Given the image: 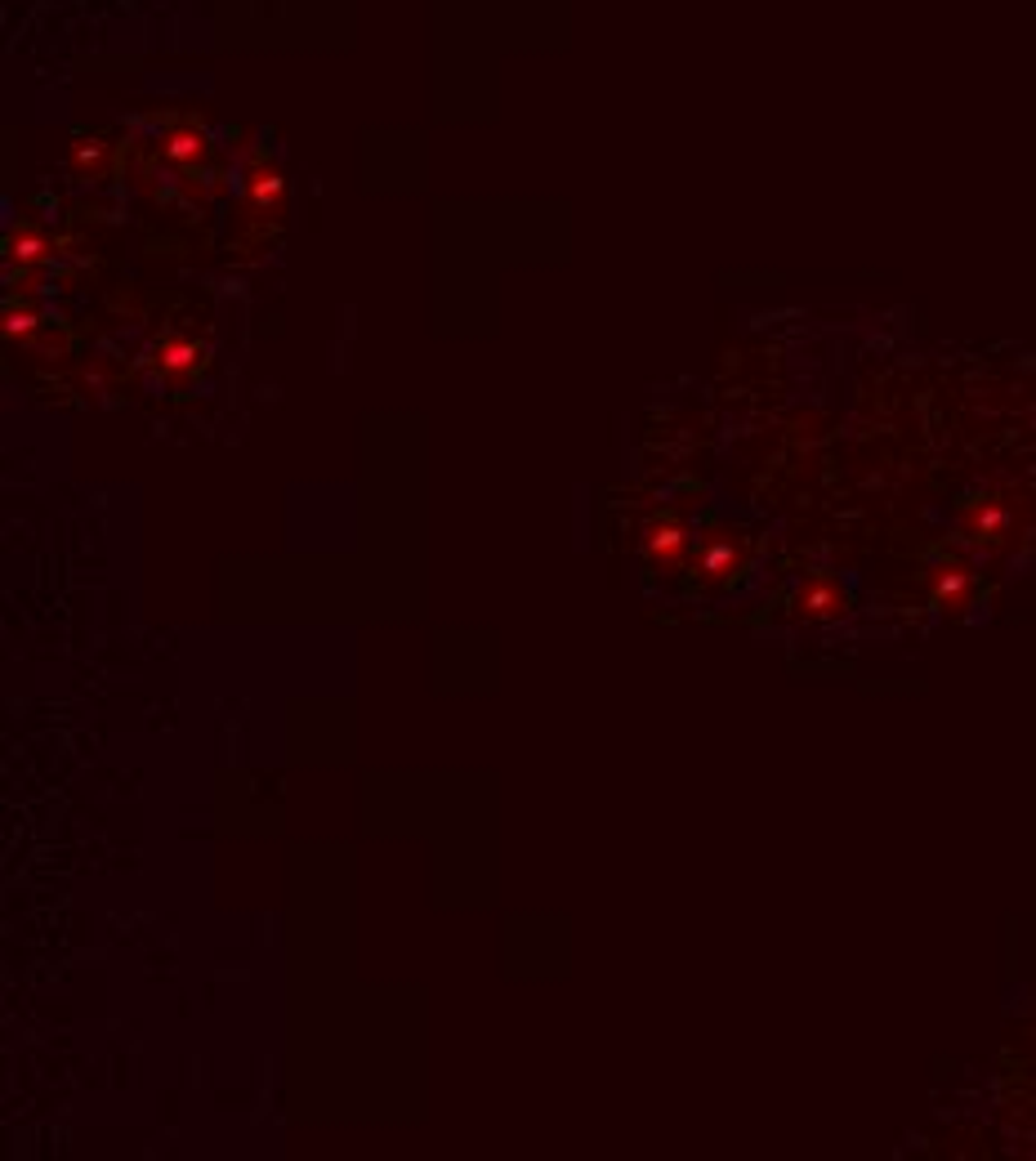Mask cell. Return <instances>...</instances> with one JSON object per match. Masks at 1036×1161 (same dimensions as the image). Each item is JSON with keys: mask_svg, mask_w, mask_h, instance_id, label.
I'll use <instances>...</instances> for the list:
<instances>
[{"mask_svg": "<svg viewBox=\"0 0 1036 1161\" xmlns=\"http://www.w3.org/2000/svg\"><path fill=\"white\" fill-rule=\"evenodd\" d=\"M648 545H652V554H674V550H679V531H674V528H662V523H657Z\"/></svg>", "mask_w": 1036, "mask_h": 1161, "instance_id": "1", "label": "cell"}]
</instances>
